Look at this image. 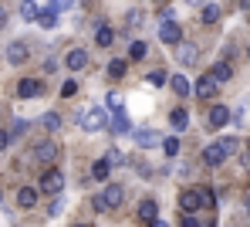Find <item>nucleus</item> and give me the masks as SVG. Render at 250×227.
Instances as JSON below:
<instances>
[{
    "label": "nucleus",
    "mask_w": 250,
    "mask_h": 227,
    "mask_svg": "<svg viewBox=\"0 0 250 227\" xmlns=\"http://www.w3.org/2000/svg\"><path fill=\"white\" fill-rule=\"evenodd\" d=\"M237 153V139H220V142H209L207 149H203V163L207 166H220L227 156H233Z\"/></svg>",
    "instance_id": "f257e3e1"
},
{
    "label": "nucleus",
    "mask_w": 250,
    "mask_h": 227,
    "mask_svg": "<svg viewBox=\"0 0 250 227\" xmlns=\"http://www.w3.org/2000/svg\"><path fill=\"white\" fill-rule=\"evenodd\" d=\"M82 129L84 133H98V129H105V112L102 109H88V112H82Z\"/></svg>",
    "instance_id": "f03ea898"
},
{
    "label": "nucleus",
    "mask_w": 250,
    "mask_h": 227,
    "mask_svg": "<svg viewBox=\"0 0 250 227\" xmlns=\"http://www.w3.org/2000/svg\"><path fill=\"white\" fill-rule=\"evenodd\" d=\"M41 190H44V193H51V197H54V193L61 197V190H64V177H61V170H47V173L41 177Z\"/></svg>",
    "instance_id": "7ed1b4c3"
},
{
    "label": "nucleus",
    "mask_w": 250,
    "mask_h": 227,
    "mask_svg": "<svg viewBox=\"0 0 250 227\" xmlns=\"http://www.w3.org/2000/svg\"><path fill=\"white\" fill-rule=\"evenodd\" d=\"M132 136H135V146H139V149H156V146H163V136H159L156 129H135Z\"/></svg>",
    "instance_id": "20e7f679"
},
{
    "label": "nucleus",
    "mask_w": 250,
    "mask_h": 227,
    "mask_svg": "<svg viewBox=\"0 0 250 227\" xmlns=\"http://www.w3.org/2000/svg\"><path fill=\"white\" fill-rule=\"evenodd\" d=\"M159 41H163V45H179V41H183V31H179L176 21H163V24H159Z\"/></svg>",
    "instance_id": "39448f33"
},
{
    "label": "nucleus",
    "mask_w": 250,
    "mask_h": 227,
    "mask_svg": "<svg viewBox=\"0 0 250 227\" xmlns=\"http://www.w3.org/2000/svg\"><path fill=\"white\" fill-rule=\"evenodd\" d=\"M34 159L38 163H54L58 159V142H38L34 146Z\"/></svg>",
    "instance_id": "423d86ee"
},
{
    "label": "nucleus",
    "mask_w": 250,
    "mask_h": 227,
    "mask_svg": "<svg viewBox=\"0 0 250 227\" xmlns=\"http://www.w3.org/2000/svg\"><path fill=\"white\" fill-rule=\"evenodd\" d=\"M216 89H220V85H216V82H213V78H209V75H203V78H200V82H196V85H193V95H196V98H203V102H207V98H213V95H216Z\"/></svg>",
    "instance_id": "0eeeda50"
},
{
    "label": "nucleus",
    "mask_w": 250,
    "mask_h": 227,
    "mask_svg": "<svg viewBox=\"0 0 250 227\" xmlns=\"http://www.w3.org/2000/svg\"><path fill=\"white\" fill-rule=\"evenodd\" d=\"M64 65H68L71 71H82L84 65H88V51H84V47H71L68 58H64Z\"/></svg>",
    "instance_id": "6e6552de"
},
{
    "label": "nucleus",
    "mask_w": 250,
    "mask_h": 227,
    "mask_svg": "<svg viewBox=\"0 0 250 227\" xmlns=\"http://www.w3.org/2000/svg\"><path fill=\"white\" fill-rule=\"evenodd\" d=\"M44 85L38 82V78H21V85H17V95L21 98H34V95H41Z\"/></svg>",
    "instance_id": "1a4fd4ad"
},
{
    "label": "nucleus",
    "mask_w": 250,
    "mask_h": 227,
    "mask_svg": "<svg viewBox=\"0 0 250 227\" xmlns=\"http://www.w3.org/2000/svg\"><path fill=\"white\" fill-rule=\"evenodd\" d=\"M102 200H105L108 207H122V200H125V190L119 186V183H108V186H105V193H102Z\"/></svg>",
    "instance_id": "9d476101"
},
{
    "label": "nucleus",
    "mask_w": 250,
    "mask_h": 227,
    "mask_svg": "<svg viewBox=\"0 0 250 227\" xmlns=\"http://www.w3.org/2000/svg\"><path fill=\"white\" fill-rule=\"evenodd\" d=\"M27 54H31V51H27L24 41H14V45L7 47V61H10V65H24V61H27Z\"/></svg>",
    "instance_id": "9b49d317"
},
{
    "label": "nucleus",
    "mask_w": 250,
    "mask_h": 227,
    "mask_svg": "<svg viewBox=\"0 0 250 227\" xmlns=\"http://www.w3.org/2000/svg\"><path fill=\"white\" fill-rule=\"evenodd\" d=\"M209 78H213L216 85H220V82H230V78H233V65H230V61H216L213 71H209Z\"/></svg>",
    "instance_id": "f8f14e48"
},
{
    "label": "nucleus",
    "mask_w": 250,
    "mask_h": 227,
    "mask_svg": "<svg viewBox=\"0 0 250 227\" xmlns=\"http://www.w3.org/2000/svg\"><path fill=\"white\" fill-rule=\"evenodd\" d=\"M227 122H230V109H227V105H213V109H209V126H213V129H223Z\"/></svg>",
    "instance_id": "ddd939ff"
},
{
    "label": "nucleus",
    "mask_w": 250,
    "mask_h": 227,
    "mask_svg": "<svg viewBox=\"0 0 250 227\" xmlns=\"http://www.w3.org/2000/svg\"><path fill=\"white\" fill-rule=\"evenodd\" d=\"M179 207H183V214H196V210H200L196 190H183V193H179Z\"/></svg>",
    "instance_id": "4468645a"
},
{
    "label": "nucleus",
    "mask_w": 250,
    "mask_h": 227,
    "mask_svg": "<svg viewBox=\"0 0 250 227\" xmlns=\"http://www.w3.org/2000/svg\"><path fill=\"white\" fill-rule=\"evenodd\" d=\"M156 214H159L156 200H152V197H146V200L139 204V221H142V224H152V221H156Z\"/></svg>",
    "instance_id": "2eb2a0df"
},
{
    "label": "nucleus",
    "mask_w": 250,
    "mask_h": 227,
    "mask_svg": "<svg viewBox=\"0 0 250 227\" xmlns=\"http://www.w3.org/2000/svg\"><path fill=\"white\" fill-rule=\"evenodd\" d=\"M179 51H176V58H179V65H193V61H196V58H200V47L196 45H183V41H179Z\"/></svg>",
    "instance_id": "dca6fc26"
},
{
    "label": "nucleus",
    "mask_w": 250,
    "mask_h": 227,
    "mask_svg": "<svg viewBox=\"0 0 250 227\" xmlns=\"http://www.w3.org/2000/svg\"><path fill=\"white\" fill-rule=\"evenodd\" d=\"M112 41H115V31H112L108 24H98V31H95V45H98V47H112Z\"/></svg>",
    "instance_id": "f3484780"
},
{
    "label": "nucleus",
    "mask_w": 250,
    "mask_h": 227,
    "mask_svg": "<svg viewBox=\"0 0 250 227\" xmlns=\"http://www.w3.org/2000/svg\"><path fill=\"white\" fill-rule=\"evenodd\" d=\"M17 204H21L24 210H27V207H34V204H38V190H31V186H21V190H17Z\"/></svg>",
    "instance_id": "a211bd4d"
},
{
    "label": "nucleus",
    "mask_w": 250,
    "mask_h": 227,
    "mask_svg": "<svg viewBox=\"0 0 250 227\" xmlns=\"http://www.w3.org/2000/svg\"><path fill=\"white\" fill-rule=\"evenodd\" d=\"M169 85H172L176 95H189V91H193V85H189V78H186V75H172V78H169Z\"/></svg>",
    "instance_id": "6ab92c4d"
},
{
    "label": "nucleus",
    "mask_w": 250,
    "mask_h": 227,
    "mask_svg": "<svg viewBox=\"0 0 250 227\" xmlns=\"http://www.w3.org/2000/svg\"><path fill=\"white\" fill-rule=\"evenodd\" d=\"M169 122H172V129H176V133H183V129L189 126V115H186V109H176V112L169 115Z\"/></svg>",
    "instance_id": "aec40b11"
},
{
    "label": "nucleus",
    "mask_w": 250,
    "mask_h": 227,
    "mask_svg": "<svg viewBox=\"0 0 250 227\" xmlns=\"http://www.w3.org/2000/svg\"><path fill=\"white\" fill-rule=\"evenodd\" d=\"M108 173H112V166H108L105 159H98V163L91 166V180H98V183H105V180H108Z\"/></svg>",
    "instance_id": "412c9836"
},
{
    "label": "nucleus",
    "mask_w": 250,
    "mask_h": 227,
    "mask_svg": "<svg viewBox=\"0 0 250 227\" xmlns=\"http://www.w3.org/2000/svg\"><path fill=\"white\" fill-rule=\"evenodd\" d=\"M38 14H41V10H38V3H34V0H24V3H21V17H24V21H31V24H34V21H38Z\"/></svg>",
    "instance_id": "4be33fe9"
},
{
    "label": "nucleus",
    "mask_w": 250,
    "mask_h": 227,
    "mask_svg": "<svg viewBox=\"0 0 250 227\" xmlns=\"http://www.w3.org/2000/svg\"><path fill=\"white\" fill-rule=\"evenodd\" d=\"M41 126L47 133H58V129H61V115H58V112H47V115H41Z\"/></svg>",
    "instance_id": "5701e85b"
},
{
    "label": "nucleus",
    "mask_w": 250,
    "mask_h": 227,
    "mask_svg": "<svg viewBox=\"0 0 250 227\" xmlns=\"http://www.w3.org/2000/svg\"><path fill=\"white\" fill-rule=\"evenodd\" d=\"M112 133H115V136L128 133V119H125V112H115V115H112Z\"/></svg>",
    "instance_id": "b1692460"
},
{
    "label": "nucleus",
    "mask_w": 250,
    "mask_h": 227,
    "mask_svg": "<svg viewBox=\"0 0 250 227\" xmlns=\"http://www.w3.org/2000/svg\"><path fill=\"white\" fill-rule=\"evenodd\" d=\"M125 68H128V61H122V58H112V61H108V75H112V78H122Z\"/></svg>",
    "instance_id": "393cba45"
},
{
    "label": "nucleus",
    "mask_w": 250,
    "mask_h": 227,
    "mask_svg": "<svg viewBox=\"0 0 250 227\" xmlns=\"http://www.w3.org/2000/svg\"><path fill=\"white\" fill-rule=\"evenodd\" d=\"M34 24H41V27H58V14H54V10H41Z\"/></svg>",
    "instance_id": "a878e982"
},
{
    "label": "nucleus",
    "mask_w": 250,
    "mask_h": 227,
    "mask_svg": "<svg viewBox=\"0 0 250 227\" xmlns=\"http://www.w3.org/2000/svg\"><path fill=\"white\" fill-rule=\"evenodd\" d=\"M146 51H149V47H146V41H132L128 58H132V61H142V58H146Z\"/></svg>",
    "instance_id": "bb28decb"
},
{
    "label": "nucleus",
    "mask_w": 250,
    "mask_h": 227,
    "mask_svg": "<svg viewBox=\"0 0 250 227\" xmlns=\"http://www.w3.org/2000/svg\"><path fill=\"white\" fill-rule=\"evenodd\" d=\"M216 21H220V7L216 3H207L203 7V24H216Z\"/></svg>",
    "instance_id": "cd10ccee"
},
{
    "label": "nucleus",
    "mask_w": 250,
    "mask_h": 227,
    "mask_svg": "<svg viewBox=\"0 0 250 227\" xmlns=\"http://www.w3.org/2000/svg\"><path fill=\"white\" fill-rule=\"evenodd\" d=\"M196 197H200V207H213V204H216V197H213V190H209V186H200V190H196Z\"/></svg>",
    "instance_id": "c85d7f7f"
},
{
    "label": "nucleus",
    "mask_w": 250,
    "mask_h": 227,
    "mask_svg": "<svg viewBox=\"0 0 250 227\" xmlns=\"http://www.w3.org/2000/svg\"><path fill=\"white\" fill-rule=\"evenodd\" d=\"M105 105H108V112H112V115H115V112H125V109H122V95H115V91H108Z\"/></svg>",
    "instance_id": "c756f323"
},
{
    "label": "nucleus",
    "mask_w": 250,
    "mask_h": 227,
    "mask_svg": "<svg viewBox=\"0 0 250 227\" xmlns=\"http://www.w3.org/2000/svg\"><path fill=\"white\" fill-rule=\"evenodd\" d=\"M102 159H105L108 166H122V163H125V156H122V153H119V149H108V153H105Z\"/></svg>",
    "instance_id": "7c9ffc66"
},
{
    "label": "nucleus",
    "mask_w": 250,
    "mask_h": 227,
    "mask_svg": "<svg viewBox=\"0 0 250 227\" xmlns=\"http://www.w3.org/2000/svg\"><path fill=\"white\" fill-rule=\"evenodd\" d=\"M163 149H166V156H176V153H179V139H176V136L163 139Z\"/></svg>",
    "instance_id": "2f4dec72"
},
{
    "label": "nucleus",
    "mask_w": 250,
    "mask_h": 227,
    "mask_svg": "<svg viewBox=\"0 0 250 227\" xmlns=\"http://www.w3.org/2000/svg\"><path fill=\"white\" fill-rule=\"evenodd\" d=\"M166 71H152V75H149V82H152V85H156V89H159V85H166Z\"/></svg>",
    "instance_id": "473e14b6"
},
{
    "label": "nucleus",
    "mask_w": 250,
    "mask_h": 227,
    "mask_svg": "<svg viewBox=\"0 0 250 227\" xmlns=\"http://www.w3.org/2000/svg\"><path fill=\"white\" fill-rule=\"evenodd\" d=\"M75 91H78V82H64V85H61V95H64V98H71Z\"/></svg>",
    "instance_id": "72a5a7b5"
},
{
    "label": "nucleus",
    "mask_w": 250,
    "mask_h": 227,
    "mask_svg": "<svg viewBox=\"0 0 250 227\" xmlns=\"http://www.w3.org/2000/svg\"><path fill=\"white\" fill-rule=\"evenodd\" d=\"M142 21H146V14H142V10H139V14H135V10H132V14H128V24H132V27H139V24H142Z\"/></svg>",
    "instance_id": "f704fd0d"
},
{
    "label": "nucleus",
    "mask_w": 250,
    "mask_h": 227,
    "mask_svg": "<svg viewBox=\"0 0 250 227\" xmlns=\"http://www.w3.org/2000/svg\"><path fill=\"white\" fill-rule=\"evenodd\" d=\"M91 207H95V210H98V214H105V210H108V204H105V200H102V197H95V200H91Z\"/></svg>",
    "instance_id": "c9c22d12"
},
{
    "label": "nucleus",
    "mask_w": 250,
    "mask_h": 227,
    "mask_svg": "<svg viewBox=\"0 0 250 227\" xmlns=\"http://www.w3.org/2000/svg\"><path fill=\"white\" fill-rule=\"evenodd\" d=\"M183 227H200V221H196V214H186V217H183Z\"/></svg>",
    "instance_id": "e433bc0d"
},
{
    "label": "nucleus",
    "mask_w": 250,
    "mask_h": 227,
    "mask_svg": "<svg viewBox=\"0 0 250 227\" xmlns=\"http://www.w3.org/2000/svg\"><path fill=\"white\" fill-rule=\"evenodd\" d=\"M7 146H10V133H3V129H0V153H3Z\"/></svg>",
    "instance_id": "4c0bfd02"
},
{
    "label": "nucleus",
    "mask_w": 250,
    "mask_h": 227,
    "mask_svg": "<svg viewBox=\"0 0 250 227\" xmlns=\"http://www.w3.org/2000/svg\"><path fill=\"white\" fill-rule=\"evenodd\" d=\"M149 227H169V224H166V221H159V217H156V221H152Z\"/></svg>",
    "instance_id": "58836bf2"
},
{
    "label": "nucleus",
    "mask_w": 250,
    "mask_h": 227,
    "mask_svg": "<svg viewBox=\"0 0 250 227\" xmlns=\"http://www.w3.org/2000/svg\"><path fill=\"white\" fill-rule=\"evenodd\" d=\"M3 24H7V10L0 7V27H3Z\"/></svg>",
    "instance_id": "ea45409f"
},
{
    "label": "nucleus",
    "mask_w": 250,
    "mask_h": 227,
    "mask_svg": "<svg viewBox=\"0 0 250 227\" xmlns=\"http://www.w3.org/2000/svg\"><path fill=\"white\" fill-rule=\"evenodd\" d=\"M237 3H240V7H244V10H250V0H237Z\"/></svg>",
    "instance_id": "a19ab883"
},
{
    "label": "nucleus",
    "mask_w": 250,
    "mask_h": 227,
    "mask_svg": "<svg viewBox=\"0 0 250 227\" xmlns=\"http://www.w3.org/2000/svg\"><path fill=\"white\" fill-rule=\"evenodd\" d=\"M244 207H247V214H250V193H247V200H244Z\"/></svg>",
    "instance_id": "79ce46f5"
},
{
    "label": "nucleus",
    "mask_w": 250,
    "mask_h": 227,
    "mask_svg": "<svg viewBox=\"0 0 250 227\" xmlns=\"http://www.w3.org/2000/svg\"><path fill=\"white\" fill-rule=\"evenodd\" d=\"M186 3H203V0H186Z\"/></svg>",
    "instance_id": "37998d69"
},
{
    "label": "nucleus",
    "mask_w": 250,
    "mask_h": 227,
    "mask_svg": "<svg viewBox=\"0 0 250 227\" xmlns=\"http://www.w3.org/2000/svg\"><path fill=\"white\" fill-rule=\"evenodd\" d=\"M247 58H250V47H247Z\"/></svg>",
    "instance_id": "c03bdc74"
},
{
    "label": "nucleus",
    "mask_w": 250,
    "mask_h": 227,
    "mask_svg": "<svg viewBox=\"0 0 250 227\" xmlns=\"http://www.w3.org/2000/svg\"><path fill=\"white\" fill-rule=\"evenodd\" d=\"M0 200H3V193H0Z\"/></svg>",
    "instance_id": "a18cd8bd"
},
{
    "label": "nucleus",
    "mask_w": 250,
    "mask_h": 227,
    "mask_svg": "<svg viewBox=\"0 0 250 227\" xmlns=\"http://www.w3.org/2000/svg\"><path fill=\"white\" fill-rule=\"evenodd\" d=\"M78 227H84V224H78Z\"/></svg>",
    "instance_id": "49530a36"
}]
</instances>
